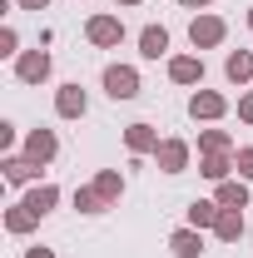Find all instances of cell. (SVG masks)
I'll list each match as a JSON object with an SVG mask.
<instances>
[{"mask_svg":"<svg viewBox=\"0 0 253 258\" xmlns=\"http://www.w3.org/2000/svg\"><path fill=\"white\" fill-rule=\"evenodd\" d=\"M104 90H109V99H134L139 95V75L129 64H109L104 70Z\"/></svg>","mask_w":253,"mask_h":258,"instance_id":"obj_1","label":"cell"},{"mask_svg":"<svg viewBox=\"0 0 253 258\" xmlns=\"http://www.w3.org/2000/svg\"><path fill=\"white\" fill-rule=\"evenodd\" d=\"M189 40H194V50H209V45H219V40H223V20H219V15H194Z\"/></svg>","mask_w":253,"mask_h":258,"instance_id":"obj_2","label":"cell"},{"mask_svg":"<svg viewBox=\"0 0 253 258\" xmlns=\"http://www.w3.org/2000/svg\"><path fill=\"white\" fill-rule=\"evenodd\" d=\"M154 159H159L164 174H179V169L189 164V144H184V139H164V144L154 149Z\"/></svg>","mask_w":253,"mask_h":258,"instance_id":"obj_3","label":"cell"},{"mask_svg":"<svg viewBox=\"0 0 253 258\" xmlns=\"http://www.w3.org/2000/svg\"><path fill=\"white\" fill-rule=\"evenodd\" d=\"M15 75H20L25 85H40V80L50 75V55H45V50H30V55H20V64H15Z\"/></svg>","mask_w":253,"mask_h":258,"instance_id":"obj_4","label":"cell"},{"mask_svg":"<svg viewBox=\"0 0 253 258\" xmlns=\"http://www.w3.org/2000/svg\"><path fill=\"white\" fill-rule=\"evenodd\" d=\"M90 40H95V45H119V40H124V25H119L114 15H95V20H90Z\"/></svg>","mask_w":253,"mask_h":258,"instance_id":"obj_5","label":"cell"},{"mask_svg":"<svg viewBox=\"0 0 253 258\" xmlns=\"http://www.w3.org/2000/svg\"><path fill=\"white\" fill-rule=\"evenodd\" d=\"M25 159H35V164L55 159V134H50V129H35L30 139H25Z\"/></svg>","mask_w":253,"mask_h":258,"instance_id":"obj_6","label":"cell"},{"mask_svg":"<svg viewBox=\"0 0 253 258\" xmlns=\"http://www.w3.org/2000/svg\"><path fill=\"white\" fill-rule=\"evenodd\" d=\"M164 50H169V30H164V25H144V35H139V55H144V60H159Z\"/></svg>","mask_w":253,"mask_h":258,"instance_id":"obj_7","label":"cell"},{"mask_svg":"<svg viewBox=\"0 0 253 258\" xmlns=\"http://www.w3.org/2000/svg\"><path fill=\"white\" fill-rule=\"evenodd\" d=\"M223 109H228V104H223V95H214V90H204V95L189 99V114H194V119H219Z\"/></svg>","mask_w":253,"mask_h":258,"instance_id":"obj_8","label":"cell"},{"mask_svg":"<svg viewBox=\"0 0 253 258\" xmlns=\"http://www.w3.org/2000/svg\"><path fill=\"white\" fill-rule=\"evenodd\" d=\"M55 109H60L65 119H80V114H85V90H80V85H65L60 95H55Z\"/></svg>","mask_w":253,"mask_h":258,"instance_id":"obj_9","label":"cell"},{"mask_svg":"<svg viewBox=\"0 0 253 258\" xmlns=\"http://www.w3.org/2000/svg\"><path fill=\"white\" fill-rule=\"evenodd\" d=\"M55 199H60V189H55V184H40V189L25 194V209H30L35 219H45V214L55 209Z\"/></svg>","mask_w":253,"mask_h":258,"instance_id":"obj_10","label":"cell"},{"mask_svg":"<svg viewBox=\"0 0 253 258\" xmlns=\"http://www.w3.org/2000/svg\"><path fill=\"white\" fill-rule=\"evenodd\" d=\"M169 80H179V85H199V80H204V64L194 60V55H179V60H169Z\"/></svg>","mask_w":253,"mask_h":258,"instance_id":"obj_11","label":"cell"},{"mask_svg":"<svg viewBox=\"0 0 253 258\" xmlns=\"http://www.w3.org/2000/svg\"><path fill=\"white\" fill-rule=\"evenodd\" d=\"M124 139H129V149H134V154H149V149H159V144H164V139H159L149 124H129V129H124Z\"/></svg>","mask_w":253,"mask_h":258,"instance_id":"obj_12","label":"cell"},{"mask_svg":"<svg viewBox=\"0 0 253 258\" xmlns=\"http://www.w3.org/2000/svg\"><path fill=\"white\" fill-rule=\"evenodd\" d=\"M223 75H228L233 85H243V80H253V55H248V50H233V55L223 60Z\"/></svg>","mask_w":253,"mask_h":258,"instance_id":"obj_13","label":"cell"},{"mask_svg":"<svg viewBox=\"0 0 253 258\" xmlns=\"http://www.w3.org/2000/svg\"><path fill=\"white\" fill-rule=\"evenodd\" d=\"M169 248L179 258H199V248H204V238H199V228H179L174 238H169Z\"/></svg>","mask_w":253,"mask_h":258,"instance_id":"obj_14","label":"cell"},{"mask_svg":"<svg viewBox=\"0 0 253 258\" xmlns=\"http://www.w3.org/2000/svg\"><path fill=\"white\" fill-rule=\"evenodd\" d=\"M219 214H223L219 204H204V199H194V204H189V228H214V224H219Z\"/></svg>","mask_w":253,"mask_h":258,"instance_id":"obj_15","label":"cell"},{"mask_svg":"<svg viewBox=\"0 0 253 258\" xmlns=\"http://www.w3.org/2000/svg\"><path fill=\"white\" fill-rule=\"evenodd\" d=\"M214 233H219L223 243H238V233H243V214H238V209H223L219 224H214Z\"/></svg>","mask_w":253,"mask_h":258,"instance_id":"obj_16","label":"cell"},{"mask_svg":"<svg viewBox=\"0 0 253 258\" xmlns=\"http://www.w3.org/2000/svg\"><path fill=\"white\" fill-rule=\"evenodd\" d=\"M95 194H99V199H104V204H114V199L124 194V179H119L114 169H104V174H99V179H95Z\"/></svg>","mask_w":253,"mask_h":258,"instance_id":"obj_17","label":"cell"},{"mask_svg":"<svg viewBox=\"0 0 253 258\" xmlns=\"http://www.w3.org/2000/svg\"><path fill=\"white\" fill-rule=\"evenodd\" d=\"M243 204H248V189L223 179V184H219V209H243Z\"/></svg>","mask_w":253,"mask_h":258,"instance_id":"obj_18","label":"cell"},{"mask_svg":"<svg viewBox=\"0 0 253 258\" xmlns=\"http://www.w3.org/2000/svg\"><path fill=\"white\" fill-rule=\"evenodd\" d=\"M35 174H40L35 159H5V179H15V184H25V179H35Z\"/></svg>","mask_w":253,"mask_h":258,"instance_id":"obj_19","label":"cell"},{"mask_svg":"<svg viewBox=\"0 0 253 258\" xmlns=\"http://www.w3.org/2000/svg\"><path fill=\"white\" fill-rule=\"evenodd\" d=\"M35 224H40V219H35V214H30V209H25V204L5 214V228H10V233H25V228H35Z\"/></svg>","mask_w":253,"mask_h":258,"instance_id":"obj_20","label":"cell"},{"mask_svg":"<svg viewBox=\"0 0 253 258\" xmlns=\"http://www.w3.org/2000/svg\"><path fill=\"white\" fill-rule=\"evenodd\" d=\"M199 144H204L209 154H228V134H223V129H204V134H199Z\"/></svg>","mask_w":253,"mask_h":258,"instance_id":"obj_21","label":"cell"},{"mask_svg":"<svg viewBox=\"0 0 253 258\" xmlns=\"http://www.w3.org/2000/svg\"><path fill=\"white\" fill-rule=\"evenodd\" d=\"M75 209H85V214H99V209H104V199L95 194V184H90V189H75Z\"/></svg>","mask_w":253,"mask_h":258,"instance_id":"obj_22","label":"cell"},{"mask_svg":"<svg viewBox=\"0 0 253 258\" xmlns=\"http://www.w3.org/2000/svg\"><path fill=\"white\" fill-rule=\"evenodd\" d=\"M228 169H233V164H228V154H209V159H204V174H209V179H228Z\"/></svg>","mask_w":253,"mask_h":258,"instance_id":"obj_23","label":"cell"},{"mask_svg":"<svg viewBox=\"0 0 253 258\" xmlns=\"http://www.w3.org/2000/svg\"><path fill=\"white\" fill-rule=\"evenodd\" d=\"M233 164H238L243 179H253V149H238V159H233Z\"/></svg>","mask_w":253,"mask_h":258,"instance_id":"obj_24","label":"cell"},{"mask_svg":"<svg viewBox=\"0 0 253 258\" xmlns=\"http://www.w3.org/2000/svg\"><path fill=\"white\" fill-rule=\"evenodd\" d=\"M0 55H15V30H0Z\"/></svg>","mask_w":253,"mask_h":258,"instance_id":"obj_25","label":"cell"},{"mask_svg":"<svg viewBox=\"0 0 253 258\" xmlns=\"http://www.w3.org/2000/svg\"><path fill=\"white\" fill-rule=\"evenodd\" d=\"M238 119H248V124H253V95L238 99Z\"/></svg>","mask_w":253,"mask_h":258,"instance_id":"obj_26","label":"cell"},{"mask_svg":"<svg viewBox=\"0 0 253 258\" xmlns=\"http://www.w3.org/2000/svg\"><path fill=\"white\" fill-rule=\"evenodd\" d=\"M20 10H40V5H50V0H15Z\"/></svg>","mask_w":253,"mask_h":258,"instance_id":"obj_27","label":"cell"},{"mask_svg":"<svg viewBox=\"0 0 253 258\" xmlns=\"http://www.w3.org/2000/svg\"><path fill=\"white\" fill-rule=\"evenodd\" d=\"M179 5H189V10H204V5H209V0H179Z\"/></svg>","mask_w":253,"mask_h":258,"instance_id":"obj_28","label":"cell"},{"mask_svg":"<svg viewBox=\"0 0 253 258\" xmlns=\"http://www.w3.org/2000/svg\"><path fill=\"white\" fill-rule=\"evenodd\" d=\"M30 258H55V253H50V248H30Z\"/></svg>","mask_w":253,"mask_h":258,"instance_id":"obj_29","label":"cell"},{"mask_svg":"<svg viewBox=\"0 0 253 258\" xmlns=\"http://www.w3.org/2000/svg\"><path fill=\"white\" fill-rule=\"evenodd\" d=\"M119 5H139V0H119Z\"/></svg>","mask_w":253,"mask_h":258,"instance_id":"obj_30","label":"cell"},{"mask_svg":"<svg viewBox=\"0 0 253 258\" xmlns=\"http://www.w3.org/2000/svg\"><path fill=\"white\" fill-rule=\"evenodd\" d=\"M248 25H253V10H248Z\"/></svg>","mask_w":253,"mask_h":258,"instance_id":"obj_31","label":"cell"}]
</instances>
